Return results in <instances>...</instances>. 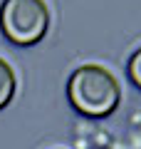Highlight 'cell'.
Segmentation results:
<instances>
[{"mask_svg":"<svg viewBox=\"0 0 141 149\" xmlns=\"http://www.w3.org/2000/svg\"><path fill=\"white\" fill-rule=\"evenodd\" d=\"M67 97L87 117H106L121 102V85L102 65H82L67 82Z\"/></svg>","mask_w":141,"mask_h":149,"instance_id":"6da1fadb","label":"cell"},{"mask_svg":"<svg viewBox=\"0 0 141 149\" xmlns=\"http://www.w3.org/2000/svg\"><path fill=\"white\" fill-rule=\"evenodd\" d=\"M0 27L12 45H35L47 35L50 10L45 0H3Z\"/></svg>","mask_w":141,"mask_h":149,"instance_id":"7a4b0ae2","label":"cell"},{"mask_svg":"<svg viewBox=\"0 0 141 149\" xmlns=\"http://www.w3.org/2000/svg\"><path fill=\"white\" fill-rule=\"evenodd\" d=\"M15 85H17V80H15L12 67L0 57V109L12 100V95H15Z\"/></svg>","mask_w":141,"mask_h":149,"instance_id":"3957f363","label":"cell"},{"mask_svg":"<svg viewBox=\"0 0 141 149\" xmlns=\"http://www.w3.org/2000/svg\"><path fill=\"white\" fill-rule=\"evenodd\" d=\"M129 77H131V82L141 90V47L136 50V52L131 55V60H129Z\"/></svg>","mask_w":141,"mask_h":149,"instance_id":"277c9868","label":"cell"}]
</instances>
